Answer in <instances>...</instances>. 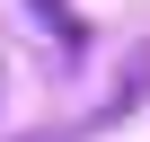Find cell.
<instances>
[{
    "label": "cell",
    "instance_id": "1",
    "mask_svg": "<svg viewBox=\"0 0 150 142\" xmlns=\"http://www.w3.org/2000/svg\"><path fill=\"white\" fill-rule=\"evenodd\" d=\"M18 142H71V133H18Z\"/></svg>",
    "mask_w": 150,
    "mask_h": 142
}]
</instances>
